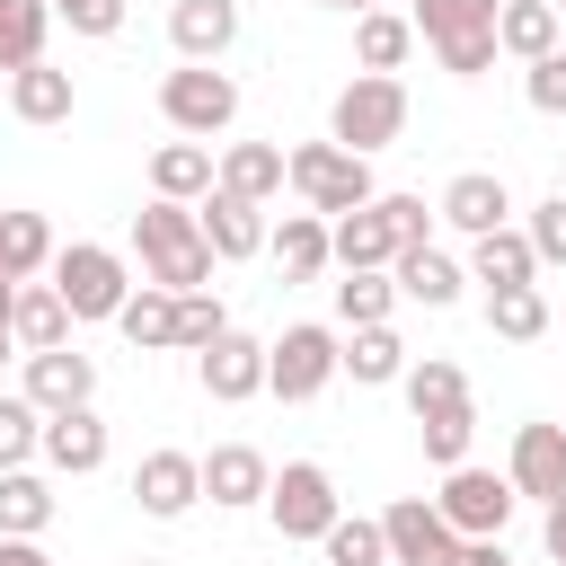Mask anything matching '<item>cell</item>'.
Listing matches in <instances>:
<instances>
[{
	"mask_svg": "<svg viewBox=\"0 0 566 566\" xmlns=\"http://www.w3.org/2000/svg\"><path fill=\"white\" fill-rule=\"evenodd\" d=\"M133 248H142V283H159V292H195V283H212V248H203L195 203L150 195V203L133 212Z\"/></svg>",
	"mask_w": 566,
	"mask_h": 566,
	"instance_id": "cell-1",
	"label": "cell"
},
{
	"mask_svg": "<svg viewBox=\"0 0 566 566\" xmlns=\"http://www.w3.org/2000/svg\"><path fill=\"white\" fill-rule=\"evenodd\" d=\"M495 9H504V0H416L407 27L433 44V62H442L451 80H478V71L495 62Z\"/></svg>",
	"mask_w": 566,
	"mask_h": 566,
	"instance_id": "cell-2",
	"label": "cell"
},
{
	"mask_svg": "<svg viewBox=\"0 0 566 566\" xmlns=\"http://www.w3.org/2000/svg\"><path fill=\"white\" fill-rule=\"evenodd\" d=\"M407 133V88H398V71H354L345 88H336V106H327V142H345V150H389Z\"/></svg>",
	"mask_w": 566,
	"mask_h": 566,
	"instance_id": "cell-3",
	"label": "cell"
},
{
	"mask_svg": "<svg viewBox=\"0 0 566 566\" xmlns=\"http://www.w3.org/2000/svg\"><path fill=\"white\" fill-rule=\"evenodd\" d=\"M283 186H292L310 212H327V221L380 195V186H371V159L345 150V142H301V150H283Z\"/></svg>",
	"mask_w": 566,
	"mask_h": 566,
	"instance_id": "cell-4",
	"label": "cell"
},
{
	"mask_svg": "<svg viewBox=\"0 0 566 566\" xmlns=\"http://www.w3.org/2000/svg\"><path fill=\"white\" fill-rule=\"evenodd\" d=\"M159 115H168L186 142H212V133L239 124V80H230L221 62H177V71L159 80Z\"/></svg>",
	"mask_w": 566,
	"mask_h": 566,
	"instance_id": "cell-5",
	"label": "cell"
},
{
	"mask_svg": "<svg viewBox=\"0 0 566 566\" xmlns=\"http://www.w3.org/2000/svg\"><path fill=\"white\" fill-rule=\"evenodd\" d=\"M53 292H62V310H71V318H115V310H124V292H133V274H124V256H115V248L71 239V248H53Z\"/></svg>",
	"mask_w": 566,
	"mask_h": 566,
	"instance_id": "cell-6",
	"label": "cell"
},
{
	"mask_svg": "<svg viewBox=\"0 0 566 566\" xmlns=\"http://www.w3.org/2000/svg\"><path fill=\"white\" fill-rule=\"evenodd\" d=\"M327 380H336V327L301 318V327H283V336L265 345V389H274L283 407H310Z\"/></svg>",
	"mask_w": 566,
	"mask_h": 566,
	"instance_id": "cell-7",
	"label": "cell"
},
{
	"mask_svg": "<svg viewBox=\"0 0 566 566\" xmlns=\"http://www.w3.org/2000/svg\"><path fill=\"white\" fill-rule=\"evenodd\" d=\"M442 522L460 531V539H495L504 522H513V478H495V469H478V460H460V469H442Z\"/></svg>",
	"mask_w": 566,
	"mask_h": 566,
	"instance_id": "cell-8",
	"label": "cell"
},
{
	"mask_svg": "<svg viewBox=\"0 0 566 566\" xmlns=\"http://www.w3.org/2000/svg\"><path fill=\"white\" fill-rule=\"evenodd\" d=\"M265 513H274L283 539H318V531L336 522V478H327L318 460H283V469L265 478Z\"/></svg>",
	"mask_w": 566,
	"mask_h": 566,
	"instance_id": "cell-9",
	"label": "cell"
},
{
	"mask_svg": "<svg viewBox=\"0 0 566 566\" xmlns=\"http://www.w3.org/2000/svg\"><path fill=\"white\" fill-rule=\"evenodd\" d=\"M380 539H389V566H451V548H460V531L442 522L433 495H398L380 513Z\"/></svg>",
	"mask_w": 566,
	"mask_h": 566,
	"instance_id": "cell-10",
	"label": "cell"
},
{
	"mask_svg": "<svg viewBox=\"0 0 566 566\" xmlns=\"http://www.w3.org/2000/svg\"><path fill=\"white\" fill-rule=\"evenodd\" d=\"M133 504H142L150 522L195 513V504H203V460H195V451H142V469H133Z\"/></svg>",
	"mask_w": 566,
	"mask_h": 566,
	"instance_id": "cell-11",
	"label": "cell"
},
{
	"mask_svg": "<svg viewBox=\"0 0 566 566\" xmlns=\"http://www.w3.org/2000/svg\"><path fill=\"white\" fill-rule=\"evenodd\" d=\"M195 380H203V398L239 407V398H256V389H265V345H256V336H239V327H221V336L195 354Z\"/></svg>",
	"mask_w": 566,
	"mask_h": 566,
	"instance_id": "cell-12",
	"label": "cell"
},
{
	"mask_svg": "<svg viewBox=\"0 0 566 566\" xmlns=\"http://www.w3.org/2000/svg\"><path fill=\"white\" fill-rule=\"evenodd\" d=\"M35 451H44V469H62V478H97L115 442H106V416H97V407H62V416H44Z\"/></svg>",
	"mask_w": 566,
	"mask_h": 566,
	"instance_id": "cell-13",
	"label": "cell"
},
{
	"mask_svg": "<svg viewBox=\"0 0 566 566\" xmlns=\"http://www.w3.org/2000/svg\"><path fill=\"white\" fill-rule=\"evenodd\" d=\"M195 221H203L212 265H239V256L265 248V203H248V195H230V186H212V195L195 203Z\"/></svg>",
	"mask_w": 566,
	"mask_h": 566,
	"instance_id": "cell-14",
	"label": "cell"
},
{
	"mask_svg": "<svg viewBox=\"0 0 566 566\" xmlns=\"http://www.w3.org/2000/svg\"><path fill=\"white\" fill-rule=\"evenodd\" d=\"M504 478H513V495L557 504V495H566V424H522V433H513Z\"/></svg>",
	"mask_w": 566,
	"mask_h": 566,
	"instance_id": "cell-15",
	"label": "cell"
},
{
	"mask_svg": "<svg viewBox=\"0 0 566 566\" xmlns=\"http://www.w3.org/2000/svg\"><path fill=\"white\" fill-rule=\"evenodd\" d=\"M27 398H35L44 416L88 407V398H97V363H88L80 345H44V354H27Z\"/></svg>",
	"mask_w": 566,
	"mask_h": 566,
	"instance_id": "cell-16",
	"label": "cell"
},
{
	"mask_svg": "<svg viewBox=\"0 0 566 566\" xmlns=\"http://www.w3.org/2000/svg\"><path fill=\"white\" fill-rule=\"evenodd\" d=\"M168 44H177V62H221L239 44V0H177Z\"/></svg>",
	"mask_w": 566,
	"mask_h": 566,
	"instance_id": "cell-17",
	"label": "cell"
},
{
	"mask_svg": "<svg viewBox=\"0 0 566 566\" xmlns=\"http://www.w3.org/2000/svg\"><path fill=\"white\" fill-rule=\"evenodd\" d=\"M460 239H478V230H504L513 221V195H504V177H486V168H460L451 186H442V203H433Z\"/></svg>",
	"mask_w": 566,
	"mask_h": 566,
	"instance_id": "cell-18",
	"label": "cell"
},
{
	"mask_svg": "<svg viewBox=\"0 0 566 566\" xmlns=\"http://www.w3.org/2000/svg\"><path fill=\"white\" fill-rule=\"evenodd\" d=\"M265 451L256 442H212L203 451V495L221 504V513H239V504H265Z\"/></svg>",
	"mask_w": 566,
	"mask_h": 566,
	"instance_id": "cell-19",
	"label": "cell"
},
{
	"mask_svg": "<svg viewBox=\"0 0 566 566\" xmlns=\"http://www.w3.org/2000/svg\"><path fill=\"white\" fill-rule=\"evenodd\" d=\"M265 256L283 265V283H318L336 256H327V212H283L265 230Z\"/></svg>",
	"mask_w": 566,
	"mask_h": 566,
	"instance_id": "cell-20",
	"label": "cell"
},
{
	"mask_svg": "<svg viewBox=\"0 0 566 566\" xmlns=\"http://www.w3.org/2000/svg\"><path fill=\"white\" fill-rule=\"evenodd\" d=\"M327 256H336V265H389V256H398V230H389V212H380V195L327 221Z\"/></svg>",
	"mask_w": 566,
	"mask_h": 566,
	"instance_id": "cell-21",
	"label": "cell"
},
{
	"mask_svg": "<svg viewBox=\"0 0 566 566\" xmlns=\"http://www.w3.org/2000/svg\"><path fill=\"white\" fill-rule=\"evenodd\" d=\"M389 283H398V301H424V310H451L469 274H460V265H451V256H442V248L424 239V248H398V256H389Z\"/></svg>",
	"mask_w": 566,
	"mask_h": 566,
	"instance_id": "cell-22",
	"label": "cell"
},
{
	"mask_svg": "<svg viewBox=\"0 0 566 566\" xmlns=\"http://www.w3.org/2000/svg\"><path fill=\"white\" fill-rule=\"evenodd\" d=\"M71 106H80L71 71H53V62L9 71V115H18V124H71Z\"/></svg>",
	"mask_w": 566,
	"mask_h": 566,
	"instance_id": "cell-23",
	"label": "cell"
},
{
	"mask_svg": "<svg viewBox=\"0 0 566 566\" xmlns=\"http://www.w3.org/2000/svg\"><path fill=\"white\" fill-rule=\"evenodd\" d=\"M531 274H539V256H531V239H522L513 221L469 239V283H486V292H513V283H531Z\"/></svg>",
	"mask_w": 566,
	"mask_h": 566,
	"instance_id": "cell-24",
	"label": "cell"
},
{
	"mask_svg": "<svg viewBox=\"0 0 566 566\" xmlns=\"http://www.w3.org/2000/svg\"><path fill=\"white\" fill-rule=\"evenodd\" d=\"M336 371H345V380H363V389H389V380L407 371V345H398V327L380 318V327H354V336H336Z\"/></svg>",
	"mask_w": 566,
	"mask_h": 566,
	"instance_id": "cell-25",
	"label": "cell"
},
{
	"mask_svg": "<svg viewBox=\"0 0 566 566\" xmlns=\"http://www.w3.org/2000/svg\"><path fill=\"white\" fill-rule=\"evenodd\" d=\"M212 186H230V195H248V203H274V195H283V150H274V142H230V150L212 159Z\"/></svg>",
	"mask_w": 566,
	"mask_h": 566,
	"instance_id": "cell-26",
	"label": "cell"
},
{
	"mask_svg": "<svg viewBox=\"0 0 566 566\" xmlns=\"http://www.w3.org/2000/svg\"><path fill=\"white\" fill-rule=\"evenodd\" d=\"M9 336H18V354L71 345V310H62V292H53V283H18V301H9Z\"/></svg>",
	"mask_w": 566,
	"mask_h": 566,
	"instance_id": "cell-27",
	"label": "cell"
},
{
	"mask_svg": "<svg viewBox=\"0 0 566 566\" xmlns=\"http://www.w3.org/2000/svg\"><path fill=\"white\" fill-rule=\"evenodd\" d=\"M150 195L203 203V195H212V150H203V142H159V150H150Z\"/></svg>",
	"mask_w": 566,
	"mask_h": 566,
	"instance_id": "cell-28",
	"label": "cell"
},
{
	"mask_svg": "<svg viewBox=\"0 0 566 566\" xmlns=\"http://www.w3.org/2000/svg\"><path fill=\"white\" fill-rule=\"evenodd\" d=\"M115 327H124V345H133V354H159V345H177V292H159V283L124 292Z\"/></svg>",
	"mask_w": 566,
	"mask_h": 566,
	"instance_id": "cell-29",
	"label": "cell"
},
{
	"mask_svg": "<svg viewBox=\"0 0 566 566\" xmlns=\"http://www.w3.org/2000/svg\"><path fill=\"white\" fill-rule=\"evenodd\" d=\"M548 44H557V9H548V0H504V9H495V53L539 62Z\"/></svg>",
	"mask_w": 566,
	"mask_h": 566,
	"instance_id": "cell-30",
	"label": "cell"
},
{
	"mask_svg": "<svg viewBox=\"0 0 566 566\" xmlns=\"http://www.w3.org/2000/svg\"><path fill=\"white\" fill-rule=\"evenodd\" d=\"M44 522H53V486L35 469H0V531L9 539H44Z\"/></svg>",
	"mask_w": 566,
	"mask_h": 566,
	"instance_id": "cell-31",
	"label": "cell"
},
{
	"mask_svg": "<svg viewBox=\"0 0 566 566\" xmlns=\"http://www.w3.org/2000/svg\"><path fill=\"white\" fill-rule=\"evenodd\" d=\"M407 53H416V27H407L398 9H363V18H354V62H363V71H398Z\"/></svg>",
	"mask_w": 566,
	"mask_h": 566,
	"instance_id": "cell-32",
	"label": "cell"
},
{
	"mask_svg": "<svg viewBox=\"0 0 566 566\" xmlns=\"http://www.w3.org/2000/svg\"><path fill=\"white\" fill-rule=\"evenodd\" d=\"M389 310H398L389 265H345V283H336V318H345V327H380Z\"/></svg>",
	"mask_w": 566,
	"mask_h": 566,
	"instance_id": "cell-33",
	"label": "cell"
},
{
	"mask_svg": "<svg viewBox=\"0 0 566 566\" xmlns=\"http://www.w3.org/2000/svg\"><path fill=\"white\" fill-rule=\"evenodd\" d=\"M0 265H9L18 283H35V274L53 265V221H44V212H0Z\"/></svg>",
	"mask_w": 566,
	"mask_h": 566,
	"instance_id": "cell-34",
	"label": "cell"
},
{
	"mask_svg": "<svg viewBox=\"0 0 566 566\" xmlns=\"http://www.w3.org/2000/svg\"><path fill=\"white\" fill-rule=\"evenodd\" d=\"M44 35H53V9L44 0H0V71L44 62Z\"/></svg>",
	"mask_w": 566,
	"mask_h": 566,
	"instance_id": "cell-35",
	"label": "cell"
},
{
	"mask_svg": "<svg viewBox=\"0 0 566 566\" xmlns=\"http://www.w3.org/2000/svg\"><path fill=\"white\" fill-rule=\"evenodd\" d=\"M318 548H327V566H389L380 513H336V522L318 531Z\"/></svg>",
	"mask_w": 566,
	"mask_h": 566,
	"instance_id": "cell-36",
	"label": "cell"
},
{
	"mask_svg": "<svg viewBox=\"0 0 566 566\" xmlns=\"http://www.w3.org/2000/svg\"><path fill=\"white\" fill-rule=\"evenodd\" d=\"M486 327H495L504 345H531V336H548V301H539V283L486 292Z\"/></svg>",
	"mask_w": 566,
	"mask_h": 566,
	"instance_id": "cell-37",
	"label": "cell"
},
{
	"mask_svg": "<svg viewBox=\"0 0 566 566\" xmlns=\"http://www.w3.org/2000/svg\"><path fill=\"white\" fill-rule=\"evenodd\" d=\"M398 389H407V407H416V416H433V407H460V398H469V380H460V363H442V354H424V363H407V371H398Z\"/></svg>",
	"mask_w": 566,
	"mask_h": 566,
	"instance_id": "cell-38",
	"label": "cell"
},
{
	"mask_svg": "<svg viewBox=\"0 0 566 566\" xmlns=\"http://www.w3.org/2000/svg\"><path fill=\"white\" fill-rule=\"evenodd\" d=\"M416 433H424V460L433 469H460L469 460V433H478V407L460 398V407H433V416H416Z\"/></svg>",
	"mask_w": 566,
	"mask_h": 566,
	"instance_id": "cell-39",
	"label": "cell"
},
{
	"mask_svg": "<svg viewBox=\"0 0 566 566\" xmlns=\"http://www.w3.org/2000/svg\"><path fill=\"white\" fill-rule=\"evenodd\" d=\"M35 433H44V407L27 389H0V469H27L35 460Z\"/></svg>",
	"mask_w": 566,
	"mask_h": 566,
	"instance_id": "cell-40",
	"label": "cell"
},
{
	"mask_svg": "<svg viewBox=\"0 0 566 566\" xmlns=\"http://www.w3.org/2000/svg\"><path fill=\"white\" fill-rule=\"evenodd\" d=\"M221 327H230V310H221L203 283H195V292H177V345H186V354H203Z\"/></svg>",
	"mask_w": 566,
	"mask_h": 566,
	"instance_id": "cell-41",
	"label": "cell"
},
{
	"mask_svg": "<svg viewBox=\"0 0 566 566\" xmlns=\"http://www.w3.org/2000/svg\"><path fill=\"white\" fill-rule=\"evenodd\" d=\"M522 97L539 115H566V44H548L539 62H522Z\"/></svg>",
	"mask_w": 566,
	"mask_h": 566,
	"instance_id": "cell-42",
	"label": "cell"
},
{
	"mask_svg": "<svg viewBox=\"0 0 566 566\" xmlns=\"http://www.w3.org/2000/svg\"><path fill=\"white\" fill-rule=\"evenodd\" d=\"M522 239H531V256H539V265H566V195L531 203V230H522Z\"/></svg>",
	"mask_w": 566,
	"mask_h": 566,
	"instance_id": "cell-43",
	"label": "cell"
},
{
	"mask_svg": "<svg viewBox=\"0 0 566 566\" xmlns=\"http://www.w3.org/2000/svg\"><path fill=\"white\" fill-rule=\"evenodd\" d=\"M44 9H53L71 35H115V27H124V0H44Z\"/></svg>",
	"mask_w": 566,
	"mask_h": 566,
	"instance_id": "cell-44",
	"label": "cell"
},
{
	"mask_svg": "<svg viewBox=\"0 0 566 566\" xmlns=\"http://www.w3.org/2000/svg\"><path fill=\"white\" fill-rule=\"evenodd\" d=\"M380 212H389V230H398V248H424V230H433V212H424V195H380Z\"/></svg>",
	"mask_w": 566,
	"mask_h": 566,
	"instance_id": "cell-45",
	"label": "cell"
},
{
	"mask_svg": "<svg viewBox=\"0 0 566 566\" xmlns=\"http://www.w3.org/2000/svg\"><path fill=\"white\" fill-rule=\"evenodd\" d=\"M451 566H513V548H504V531H495V539H460Z\"/></svg>",
	"mask_w": 566,
	"mask_h": 566,
	"instance_id": "cell-46",
	"label": "cell"
},
{
	"mask_svg": "<svg viewBox=\"0 0 566 566\" xmlns=\"http://www.w3.org/2000/svg\"><path fill=\"white\" fill-rule=\"evenodd\" d=\"M539 548L566 566V495H557V504H539Z\"/></svg>",
	"mask_w": 566,
	"mask_h": 566,
	"instance_id": "cell-47",
	"label": "cell"
},
{
	"mask_svg": "<svg viewBox=\"0 0 566 566\" xmlns=\"http://www.w3.org/2000/svg\"><path fill=\"white\" fill-rule=\"evenodd\" d=\"M0 566H53V557H44L35 539H9V531H0Z\"/></svg>",
	"mask_w": 566,
	"mask_h": 566,
	"instance_id": "cell-48",
	"label": "cell"
},
{
	"mask_svg": "<svg viewBox=\"0 0 566 566\" xmlns=\"http://www.w3.org/2000/svg\"><path fill=\"white\" fill-rule=\"evenodd\" d=\"M318 9H380V0H318Z\"/></svg>",
	"mask_w": 566,
	"mask_h": 566,
	"instance_id": "cell-49",
	"label": "cell"
},
{
	"mask_svg": "<svg viewBox=\"0 0 566 566\" xmlns=\"http://www.w3.org/2000/svg\"><path fill=\"white\" fill-rule=\"evenodd\" d=\"M9 354H18V336H9V327H0V363H9Z\"/></svg>",
	"mask_w": 566,
	"mask_h": 566,
	"instance_id": "cell-50",
	"label": "cell"
},
{
	"mask_svg": "<svg viewBox=\"0 0 566 566\" xmlns=\"http://www.w3.org/2000/svg\"><path fill=\"white\" fill-rule=\"evenodd\" d=\"M548 9H566V0H548Z\"/></svg>",
	"mask_w": 566,
	"mask_h": 566,
	"instance_id": "cell-51",
	"label": "cell"
},
{
	"mask_svg": "<svg viewBox=\"0 0 566 566\" xmlns=\"http://www.w3.org/2000/svg\"><path fill=\"white\" fill-rule=\"evenodd\" d=\"M557 195H566V177H557Z\"/></svg>",
	"mask_w": 566,
	"mask_h": 566,
	"instance_id": "cell-52",
	"label": "cell"
},
{
	"mask_svg": "<svg viewBox=\"0 0 566 566\" xmlns=\"http://www.w3.org/2000/svg\"><path fill=\"white\" fill-rule=\"evenodd\" d=\"M142 566H159V557H142Z\"/></svg>",
	"mask_w": 566,
	"mask_h": 566,
	"instance_id": "cell-53",
	"label": "cell"
}]
</instances>
